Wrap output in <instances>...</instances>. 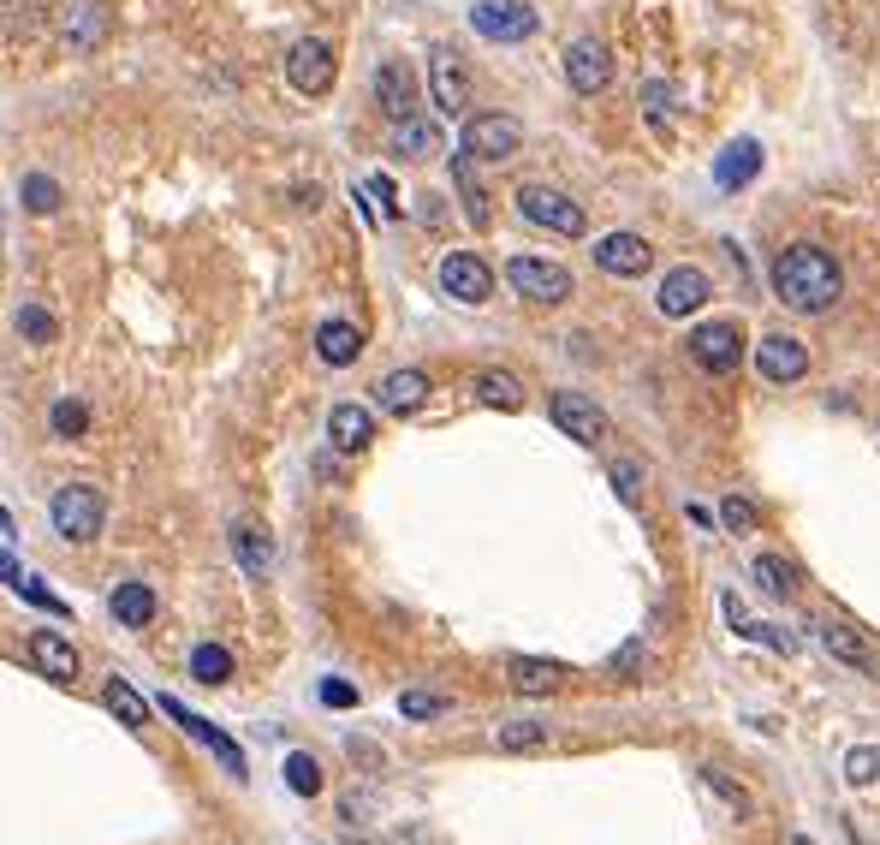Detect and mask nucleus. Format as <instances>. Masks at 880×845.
<instances>
[{
  "mask_svg": "<svg viewBox=\"0 0 880 845\" xmlns=\"http://www.w3.org/2000/svg\"><path fill=\"white\" fill-rule=\"evenodd\" d=\"M441 286H446V298H458V304H482L494 292V268L482 263L476 250H453L441 263Z\"/></svg>",
  "mask_w": 880,
  "mask_h": 845,
  "instance_id": "obj_11",
  "label": "nucleus"
},
{
  "mask_svg": "<svg viewBox=\"0 0 880 845\" xmlns=\"http://www.w3.org/2000/svg\"><path fill=\"white\" fill-rule=\"evenodd\" d=\"M755 370H762V382L791 387V382H803L809 375V346L803 340H791V334H762L755 340Z\"/></svg>",
  "mask_w": 880,
  "mask_h": 845,
  "instance_id": "obj_9",
  "label": "nucleus"
},
{
  "mask_svg": "<svg viewBox=\"0 0 880 845\" xmlns=\"http://www.w3.org/2000/svg\"><path fill=\"white\" fill-rule=\"evenodd\" d=\"M375 400H382V411H393V417H411V411H423L428 400V375L423 370H393L382 387H375Z\"/></svg>",
  "mask_w": 880,
  "mask_h": 845,
  "instance_id": "obj_22",
  "label": "nucleus"
},
{
  "mask_svg": "<svg viewBox=\"0 0 880 845\" xmlns=\"http://www.w3.org/2000/svg\"><path fill=\"white\" fill-rule=\"evenodd\" d=\"M547 411H554V423H560V435H572L583 446H595L601 441V429H607V417H601V405L590 400V393H577V387H565L547 400Z\"/></svg>",
  "mask_w": 880,
  "mask_h": 845,
  "instance_id": "obj_12",
  "label": "nucleus"
},
{
  "mask_svg": "<svg viewBox=\"0 0 880 845\" xmlns=\"http://www.w3.org/2000/svg\"><path fill=\"white\" fill-rule=\"evenodd\" d=\"M506 281H512L517 298H530V304H565L572 298V268L547 263V256H512Z\"/></svg>",
  "mask_w": 880,
  "mask_h": 845,
  "instance_id": "obj_4",
  "label": "nucleus"
},
{
  "mask_svg": "<svg viewBox=\"0 0 880 845\" xmlns=\"http://www.w3.org/2000/svg\"><path fill=\"white\" fill-rule=\"evenodd\" d=\"M334 72H339V60H334V48H327L322 37L291 42L286 78H291V90H298V96H327V90H334Z\"/></svg>",
  "mask_w": 880,
  "mask_h": 845,
  "instance_id": "obj_7",
  "label": "nucleus"
},
{
  "mask_svg": "<svg viewBox=\"0 0 880 845\" xmlns=\"http://www.w3.org/2000/svg\"><path fill=\"white\" fill-rule=\"evenodd\" d=\"M428 90H435L441 114L471 108V72H464V60L453 55V48H435V55H428Z\"/></svg>",
  "mask_w": 880,
  "mask_h": 845,
  "instance_id": "obj_13",
  "label": "nucleus"
},
{
  "mask_svg": "<svg viewBox=\"0 0 880 845\" xmlns=\"http://www.w3.org/2000/svg\"><path fill=\"white\" fill-rule=\"evenodd\" d=\"M327 435H334L339 453H364V446L375 441V417L364 405H334L327 411Z\"/></svg>",
  "mask_w": 880,
  "mask_h": 845,
  "instance_id": "obj_24",
  "label": "nucleus"
},
{
  "mask_svg": "<svg viewBox=\"0 0 880 845\" xmlns=\"http://www.w3.org/2000/svg\"><path fill=\"white\" fill-rule=\"evenodd\" d=\"M476 400L494 411H524V382L512 370H482L476 375Z\"/></svg>",
  "mask_w": 880,
  "mask_h": 845,
  "instance_id": "obj_30",
  "label": "nucleus"
},
{
  "mask_svg": "<svg viewBox=\"0 0 880 845\" xmlns=\"http://www.w3.org/2000/svg\"><path fill=\"white\" fill-rule=\"evenodd\" d=\"M607 476H613V494L625 500V507H636V500H643V464H636V459H613Z\"/></svg>",
  "mask_w": 880,
  "mask_h": 845,
  "instance_id": "obj_36",
  "label": "nucleus"
},
{
  "mask_svg": "<svg viewBox=\"0 0 880 845\" xmlns=\"http://www.w3.org/2000/svg\"><path fill=\"white\" fill-rule=\"evenodd\" d=\"M471 24H476V37H488V42H524V37H536L542 19H536L530 0H476Z\"/></svg>",
  "mask_w": 880,
  "mask_h": 845,
  "instance_id": "obj_6",
  "label": "nucleus"
},
{
  "mask_svg": "<svg viewBox=\"0 0 880 845\" xmlns=\"http://www.w3.org/2000/svg\"><path fill=\"white\" fill-rule=\"evenodd\" d=\"M844 292V274L839 263L827 256L821 245H785L773 256V298L785 309H798V316H821V309H833Z\"/></svg>",
  "mask_w": 880,
  "mask_h": 845,
  "instance_id": "obj_1",
  "label": "nucleus"
},
{
  "mask_svg": "<svg viewBox=\"0 0 880 845\" xmlns=\"http://www.w3.org/2000/svg\"><path fill=\"white\" fill-rule=\"evenodd\" d=\"M595 263L607 268V274H625V281H636V274H649L654 245H649L643 233H607V238H595Z\"/></svg>",
  "mask_w": 880,
  "mask_h": 845,
  "instance_id": "obj_16",
  "label": "nucleus"
},
{
  "mask_svg": "<svg viewBox=\"0 0 880 845\" xmlns=\"http://www.w3.org/2000/svg\"><path fill=\"white\" fill-rule=\"evenodd\" d=\"M357 352H364V327L357 322H322L316 327V357L322 364L345 370V364H357Z\"/></svg>",
  "mask_w": 880,
  "mask_h": 845,
  "instance_id": "obj_23",
  "label": "nucleus"
},
{
  "mask_svg": "<svg viewBox=\"0 0 880 845\" xmlns=\"http://www.w3.org/2000/svg\"><path fill=\"white\" fill-rule=\"evenodd\" d=\"M720 524L738 530V537H750V530H755V507H750V500H738V494H726V500H720Z\"/></svg>",
  "mask_w": 880,
  "mask_h": 845,
  "instance_id": "obj_42",
  "label": "nucleus"
},
{
  "mask_svg": "<svg viewBox=\"0 0 880 845\" xmlns=\"http://www.w3.org/2000/svg\"><path fill=\"white\" fill-rule=\"evenodd\" d=\"M322 702H327V709H352V702H357V685L327 679V685H322Z\"/></svg>",
  "mask_w": 880,
  "mask_h": 845,
  "instance_id": "obj_46",
  "label": "nucleus"
},
{
  "mask_svg": "<svg viewBox=\"0 0 880 845\" xmlns=\"http://www.w3.org/2000/svg\"><path fill=\"white\" fill-rule=\"evenodd\" d=\"M446 144H441V126H428V119H399L393 126V155H405V161H428V155H441Z\"/></svg>",
  "mask_w": 880,
  "mask_h": 845,
  "instance_id": "obj_28",
  "label": "nucleus"
},
{
  "mask_svg": "<svg viewBox=\"0 0 880 845\" xmlns=\"http://www.w3.org/2000/svg\"><path fill=\"white\" fill-rule=\"evenodd\" d=\"M844 780H851V786H874L880 780V750L874 745H857L851 756H844Z\"/></svg>",
  "mask_w": 880,
  "mask_h": 845,
  "instance_id": "obj_38",
  "label": "nucleus"
},
{
  "mask_svg": "<svg viewBox=\"0 0 880 845\" xmlns=\"http://www.w3.org/2000/svg\"><path fill=\"white\" fill-rule=\"evenodd\" d=\"M643 661H649L643 637H631V643H625V649L613 655V672H619V679H636V667H643Z\"/></svg>",
  "mask_w": 880,
  "mask_h": 845,
  "instance_id": "obj_44",
  "label": "nucleus"
},
{
  "mask_svg": "<svg viewBox=\"0 0 880 845\" xmlns=\"http://www.w3.org/2000/svg\"><path fill=\"white\" fill-rule=\"evenodd\" d=\"M48 512H55V530H60L66 542H96L101 537V519H108V507H101V494L90 489V482H66Z\"/></svg>",
  "mask_w": 880,
  "mask_h": 845,
  "instance_id": "obj_3",
  "label": "nucleus"
},
{
  "mask_svg": "<svg viewBox=\"0 0 880 845\" xmlns=\"http://www.w3.org/2000/svg\"><path fill=\"white\" fill-rule=\"evenodd\" d=\"M750 572H755V583H762L768 596H791V590L803 583V578H798V566H791L785 554H762V560L750 566Z\"/></svg>",
  "mask_w": 880,
  "mask_h": 845,
  "instance_id": "obj_33",
  "label": "nucleus"
},
{
  "mask_svg": "<svg viewBox=\"0 0 880 845\" xmlns=\"http://www.w3.org/2000/svg\"><path fill=\"white\" fill-rule=\"evenodd\" d=\"M24 209H30V215L60 209V185L48 179V174H30V179H24Z\"/></svg>",
  "mask_w": 880,
  "mask_h": 845,
  "instance_id": "obj_39",
  "label": "nucleus"
},
{
  "mask_svg": "<svg viewBox=\"0 0 880 845\" xmlns=\"http://www.w3.org/2000/svg\"><path fill=\"white\" fill-rule=\"evenodd\" d=\"M517 149H524V126H517L512 114L464 119V155H476V161H512Z\"/></svg>",
  "mask_w": 880,
  "mask_h": 845,
  "instance_id": "obj_5",
  "label": "nucleus"
},
{
  "mask_svg": "<svg viewBox=\"0 0 880 845\" xmlns=\"http://www.w3.org/2000/svg\"><path fill=\"white\" fill-rule=\"evenodd\" d=\"M161 709H167L172 720H179V733H191V738H197L202 750H215V756H220V768H227V774H238V780H245V750H238V745H233L227 733H220V727H209V720H202V715H191V709H185L179 697H161Z\"/></svg>",
  "mask_w": 880,
  "mask_h": 845,
  "instance_id": "obj_14",
  "label": "nucleus"
},
{
  "mask_svg": "<svg viewBox=\"0 0 880 845\" xmlns=\"http://www.w3.org/2000/svg\"><path fill=\"white\" fill-rule=\"evenodd\" d=\"M709 292H714V286H709V274H702V268H690V263H679V268H672L666 281H661V298H654V304H661V316L684 322L690 309H702V304H709Z\"/></svg>",
  "mask_w": 880,
  "mask_h": 845,
  "instance_id": "obj_15",
  "label": "nucleus"
},
{
  "mask_svg": "<svg viewBox=\"0 0 880 845\" xmlns=\"http://www.w3.org/2000/svg\"><path fill=\"white\" fill-rule=\"evenodd\" d=\"M364 191H369L375 203H382V215H387V220L399 215V191H393V179H387V174H375V179L364 185Z\"/></svg>",
  "mask_w": 880,
  "mask_h": 845,
  "instance_id": "obj_45",
  "label": "nucleus"
},
{
  "mask_svg": "<svg viewBox=\"0 0 880 845\" xmlns=\"http://www.w3.org/2000/svg\"><path fill=\"white\" fill-rule=\"evenodd\" d=\"M30 661H37V667L48 672V679H60V685H72L78 672H83V661H78V649L66 643L60 631H37V637H30Z\"/></svg>",
  "mask_w": 880,
  "mask_h": 845,
  "instance_id": "obj_21",
  "label": "nucleus"
},
{
  "mask_svg": "<svg viewBox=\"0 0 880 845\" xmlns=\"http://www.w3.org/2000/svg\"><path fill=\"white\" fill-rule=\"evenodd\" d=\"M55 435H66V441L90 435V411H83L78 400H60V405H55Z\"/></svg>",
  "mask_w": 880,
  "mask_h": 845,
  "instance_id": "obj_40",
  "label": "nucleus"
},
{
  "mask_svg": "<svg viewBox=\"0 0 880 845\" xmlns=\"http://www.w3.org/2000/svg\"><path fill=\"white\" fill-rule=\"evenodd\" d=\"M339 845H364V839H339Z\"/></svg>",
  "mask_w": 880,
  "mask_h": 845,
  "instance_id": "obj_47",
  "label": "nucleus"
},
{
  "mask_svg": "<svg viewBox=\"0 0 880 845\" xmlns=\"http://www.w3.org/2000/svg\"><path fill=\"white\" fill-rule=\"evenodd\" d=\"M755 174H762V144H755V137H738V144L720 149V161H714L720 191H738V185H750Z\"/></svg>",
  "mask_w": 880,
  "mask_h": 845,
  "instance_id": "obj_20",
  "label": "nucleus"
},
{
  "mask_svg": "<svg viewBox=\"0 0 880 845\" xmlns=\"http://www.w3.org/2000/svg\"><path fill=\"white\" fill-rule=\"evenodd\" d=\"M233 554H238V566H245L250 578H268L274 572V537L263 524H233Z\"/></svg>",
  "mask_w": 880,
  "mask_h": 845,
  "instance_id": "obj_25",
  "label": "nucleus"
},
{
  "mask_svg": "<svg viewBox=\"0 0 880 845\" xmlns=\"http://www.w3.org/2000/svg\"><path fill=\"white\" fill-rule=\"evenodd\" d=\"M702 786H709V792H720V798H726L732 809H750L744 786H732V780H726V774H720V768H702Z\"/></svg>",
  "mask_w": 880,
  "mask_h": 845,
  "instance_id": "obj_43",
  "label": "nucleus"
},
{
  "mask_svg": "<svg viewBox=\"0 0 880 845\" xmlns=\"http://www.w3.org/2000/svg\"><path fill=\"white\" fill-rule=\"evenodd\" d=\"M565 78H572L577 96H601V90H607V83H613V55H607V42L577 37L572 48H565Z\"/></svg>",
  "mask_w": 880,
  "mask_h": 845,
  "instance_id": "obj_10",
  "label": "nucleus"
},
{
  "mask_svg": "<svg viewBox=\"0 0 880 845\" xmlns=\"http://www.w3.org/2000/svg\"><path fill=\"white\" fill-rule=\"evenodd\" d=\"M815 643L833 655V661L844 667H857V672H874V649H869V637H862L857 626H844V619H815Z\"/></svg>",
  "mask_w": 880,
  "mask_h": 845,
  "instance_id": "obj_17",
  "label": "nucleus"
},
{
  "mask_svg": "<svg viewBox=\"0 0 880 845\" xmlns=\"http://www.w3.org/2000/svg\"><path fill=\"white\" fill-rule=\"evenodd\" d=\"M453 179H458V197H464V220L482 233L494 220V209H488V191H482V179H476V155H453Z\"/></svg>",
  "mask_w": 880,
  "mask_h": 845,
  "instance_id": "obj_26",
  "label": "nucleus"
},
{
  "mask_svg": "<svg viewBox=\"0 0 880 845\" xmlns=\"http://www.w3.org/2000/svg\"><path fill=\"white\" fill-rule=\"evenodd\" d=\"M108 608H113V619H119V626L144 631L149 619H155V590H149V583H137V578H126V583H113Z\"/></svg>",
  "mask_w": 880,
  "mask_h": 845,
  "instance_id": "obj_27",
  "label": "nucleus"
},
{
  "mask_svg": "<svg viewBox=\"0 0 880 845\" xmlns=\"http://www.w3.org/2000/svg\"><path fill=\"white\" fill-rule=\"evenodd\" d=\"M12 322H19V340H30V346H55V340H60V322L48 316L42 304H24Z\"/></svg>",
  "mask_w": 880,
  "mask_h": 845,
  "instance_id": "obj_34",
  "label": "nucleus"
},
{
  "mask_svg": "<svg viewBox=\"0 0 880 845\" xmlns=\"http://www.w3.org/2000/svg\"><path fill=\"white\" fill-rule=\"evenodd\" d=\"M399 715L405 720H435V715H446V697L441 691H405L399 697Z\"/></svg>",
  "mask_w": 880,
  "mask_h": 845,
  "instance_id": "obj_41",
  "label": "nucleus"
},
{
  "mask_svg": "<svg viewBox=\"0 0 880 845\" xmlns=\"http://www.w3.org/2000/svg\"><path fill=\"white\" fill-rule=\"evenodd\" d=\"M375 101H382V114L399 126V119L417 114V72H411L405 60H387L382 72H375Z\"/></svg>",
  "mask_w": 880,
  "mask_h": 845,
  "instance_id": "obj_18",
  "label": "nucleus"
},
{
  "mask_svg": "<svg viewBox=\"0 0 880 845\" xmlns=\"http://www.w3.org/2000/svg\"><path fill=\"white\" fill-rule=\"evenodd\" d=\"M101 702H108V715L119 720V727H131V733L149 727V702H144V691H131L126 679H108V685H101Z\"/></svg>",
  "mask_w": 880,
  "mask_h": 845,
  "instance_id": "obj_29",
  "label": "nucleus"
},
{
  "mask_svg": "<svg viewBox=\"0 0 880 845\" xmlns=\"http://www.w3.org/2000/svg\"><path fill=\"white\" fill-rule=\"evenodd\" d=\"M191 679H197V685H227V679H233V649L197 643V649H191Z\"/></svg>",
  "mask_w": 880,
  "mask_h": 845,
  "instance_id": "obj_32",
  "label": "nucleus"
},
{
  "mask_svg": "<svg viewBox=\"0 0 880 845\" xmlns=\"http://www.w3.org/2000/svg\"><path fill=\"white\" fill-rule=\"evenodd\" d=\"M547 745V720H512V727H500V750H536Z\"/></svg>",
  "mask_w": 880,
  "mask_h": 845,
  "instance_id": "obj_37",
  "label": "nucleus"
},
{
  "mask_svg": "<svg viewBox=\"0 0 880 845\" xmlns=\"http://www.w3.org/2000/svg\"><path fill=\"white\" fill-rule=\"evenodd\" d=\"M690 357H696L709 375H732L744 364V334H738V322H702L696 334H690Z\"/></svg>",
  "mask_w": 880,
  "mask_h": 845,
  "instance_id": "obj_8",
  "label": "nucleus"
},
{
  "mask_svg": "<svg viewBox=\"0 0 880 845\" xmlns=\"http://www.w3.org/2000/svg\"><path fill=\"white\" fill-rule=\"evenodd\" d=\"M560 679H565V667L542 661V655H512L506 661V685L517 697H547V691H560Z\"/></svg>",
  "mask_w": 880,
  "mask_h": 845,
  "instance_id": "obj_19",
  "label": "nucleus"
},
{
  "mask_svg": "<svg viewBox=\"0 0 880 845\" xmlns=\"http://www.w3.org/2000/svg\"><path fill=\"white\" fill-rule=\"evenodd\" d=\"M672 101H679V90H672L666 78H649L643 83V114H649V126L661 144H672Z\"/></svg>",
  "mask_w": 880,
  "mask_h": 845,
  "instance_id": "obj_31",
  "label": "nucleus"
},
{
  "mask_svg": "<svg viewBox=\"0 0 880 845\" xmlns=\"http://www.w3.org/2000/svg\"><path fill=\"white\" fill-rule=\"evenodd\" d=\"M286 786L298 792V798H316V792H322V763L309 750H291L286 756Z\"/></svg>",
  "mask_w": 880,
  "mask_h": 845,
  "instance_id": "obj_35",
  "label": "nucleus"
},
{
  "mask_svg": "<svg viewBox=\"0 0 880 845\" xmlns=\"http://www.w3.org/2000/svg\"><path fill=\"white\" fill-rule=\"evenodd\" d=\"M517 215L536 220V227H547V233H560V238H583V233H590L583 209L565 191H554V185H524V191H517Z\"/></svg>",
  "mask_w": 880,
  "mask_h": 845,
  "instance_id": "obj_2",
  "label": "nucleus"
}]
</instances>
